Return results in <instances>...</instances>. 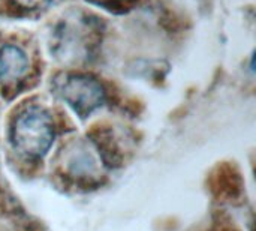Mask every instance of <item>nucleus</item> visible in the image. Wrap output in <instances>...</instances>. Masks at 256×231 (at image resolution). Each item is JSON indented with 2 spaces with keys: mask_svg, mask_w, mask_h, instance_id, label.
Wrapping results in <instances>:
<instances>
[{
  "mask_svg": "<svg viewBox=\"0 0 256 231\" xmlns=\"http://www.w3.org/2000/svg\"><path fill=\"white\" fill-rule=\"evenodd\" d=\"M10 138L14 147L26 158L45 156L54 141V125L50 114L36 107L21 111L14 120Z\"/></svg>",
  "mask_w": 256,
  "mask_h": 231,
  "instance_id": "nucleus-1",
  "label": "nucleus"
},
{
  "mask_svg": "<svg viewBox=\"0 0 256 231\" xmlns=\"http://www.w3.org/2000/svg\"><path fill=\"white\" fill-rule=\"evenodd\" d=\"M56 95L64 101L80 117H87L105 102V92L99 81L80 74H68L56 78Z\"/></svg>",
  "mask_w": 256,
  "mask_h": 231,
  "instance_id": "nucleus-2",
  "label": "nucleus"
},
{
  "mask_svg": "<svg viewBox=\"0 0 256 231\" xmlns=\"http://www.w3.org/2000/svg\"><path fill=\"white\" fill-rule=\"evenodd\" d=\"M28 71V59L26 53L15 45L0 48V81L14 83L22 78Z\"/></svg>",
  "mask_w": 256,
  "mask_h": 231,
  "instance_id": "nucleus-3",
  "label": "nucleus"
},
{
  "mask_svg": "<svg viewBox=\"0 0 256 231\" xmlns=\"http://www.w3.org/2000/svg\"><path fill=\"white\" fill-rule=\"evenodd\" d=\"M15 3L27 9H38L52 3V0H15Z\"/></svg>",
  "mask_w": 256,
  "mask_h": 231,
  "instance_id": "nucleus-4",
  "label": "nucleus"
}]
</instances>
